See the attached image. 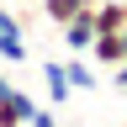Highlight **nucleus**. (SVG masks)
Masks as SVG:
<instances>
[{"label": "nucleus", "instance_id": "1", "mask_svg": "<svg viewBox=\"0 0 127 127\" xmlns=\"http://www.w3.org/2000/svg\"><path fill=\"white\" fill-rule=\"evenodd\" d=\"M64 32V42L74 48V53H90V42H95V5H85V11H74L69 21L58 27Z\"/></svg>", "mask_w": 127, "mask_h": 127}, {"label": "nucleus", "instance_id": "2", "mask_svg": "<svg viewBox=\"0 0 127 127\" xmlns=\"http://www.w3.org/2000/svg\"><path fill=\"white\" fill-rule=\"evenodd\" d=\"M37 111V101H32L27 90L5 85V95H0V127H27V117Z\"/></svg>", "mask_w": 127, "mask_h": 127}, {"label": "nucleus", "instance_id": "3", "mask_svg": "<svg viewBox=\"0 0 127 127\" xmlns=\"http://www.w3.org/2000/svg\"><path fill=\"white\" fill-rule=\"evenodd\" d=\"M42 85H48V106H64V101L74 95L69 74H64V64H53V58H42Z\"/></svg>", "mask_w": 127, "mask_h": 127}, {"label": "nucleus", "instance_id": "4", "mask_svg": "<svg viewBox=\"0 0 127 127\" xmlns=\"http://www.w3.org/2000/svg\"><path fill=\"white\" fill-rule=\"evenodd\" d=\"M127 27V0H95V32H122Z\"/></svg>", "mask_w": 127, "mask_h": 127}, {"label": "nucleus", "instance_id": "5", "mask_svg": "<svg viewBox=\"0 0 127 127\" xmlns=\"http://www.w3.org/2000/svg\"><path fill=\"white\" fill-rule=\"evenodd\" d=\"M85 5H95V0H37V11H42L48 27H64L74 11H85Z\"/></svg>", "mask_w": 127, "mask_h": 127}, {"label": "nucleus", "instance_id": "6", "mask_svg": "<svg viewBox=\"0 0 127 127\" xmlns=\"http://www.w3.org/2000/svg\"><path fill=\"white\" fill-rule=\"evenodd\" d=\"M90 58L95 64H122V32H95V42H90Z\"/></svg>", "mask_w": 127, "mask_h": 127}, {"label": "nucleus", "instance_id": "7", "mask_svg": "<svg viewBox=\"0 0 127 127\" xmlns=\"http://www.w3.org/2000/svg\"><path fill=\"white\" fill-rule=\"evenodd\" d=\"M64 74H69L74 90H95V69H90L85 58H69V64H64Z\"/></svg>", "mask_w": 127, "mask_h": 127}, {"label": "nucleus", "instance_id": "8", "mask_svg": "<svg viewBox=\"0 0 127 127\" xmlns=\"http://www.w3.org/2000/svg\"><path fill=\"white\" fill-rule=\"evenodd\" d=\"M27 127H58V111H53V106H37V111L27 117Z\"/></svg>", "mask_w": 127, "mask_h": 127}, {"label": "nucleus", "instance_id": "9", "mask_svg": "<svg viewBox=\"0 0 127 127\" xmlns=\"http://www.w3.org/2000/svg\"><path fill=\"white\" fill-rule=\"evenodd\" d=\"M111 85H117V90H127V64H111Z\"/></svg>", "mask_w": 127, "mask_h": 127}, {"label": "nucleus", "instance_id": "10", "mask_svg": "<svg viewBox=\"0 0 127 127\" xmlns=\"http://www.w3.org/2000/svg\"><path fill=\"white\" fill-rule=\"evenodd\" d=\"M21 5H37V0H21Z\"/></svg>", "mask_w": 127, "mask_h": 127}, {"label": "nucleus", "instance_id": "11", "mask_svg": "<svg viewBox=\"0 0 127 127\" xmlns=\"http://www.w3.org/2000/svg\"><path fill=\"white\" fill-rule=\"evenodd\" d=\"M0 95H5V79H0Z\"/></svg>", "mask_w": 127, "mask_h": 127}]
</instances>
